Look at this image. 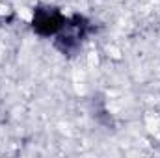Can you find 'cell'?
Wrapping results in <instances>:
<instances>
[{"label": "cell", "mask_w": 160, "mask_h": 158, "mask_svg": "<svg viewBox=\"0 0 160 158\" xmlns=\"http://www.w3.org/2000/svg\"><path fill=\"white\" fill-rule=\"evenodd\" d=\"M67 24V17L50 6H38L32 15V30L41 37H56Z\"/></svg>", "instance_id": "cell-1"}, {"label": "cell", "mask_w": 160, "mask_h": 158, "mask_svg": "<svg viewBox=\"0 0 160 158\" xmlns=\"http://www.w3.org/2000/svg\"><path fill=\"white\" fill-rule=\"evenodd\" d=\"M0 121H4V110L0 108Z\"/></svg>", "instance_id": "cell-2"}]
</instances>
